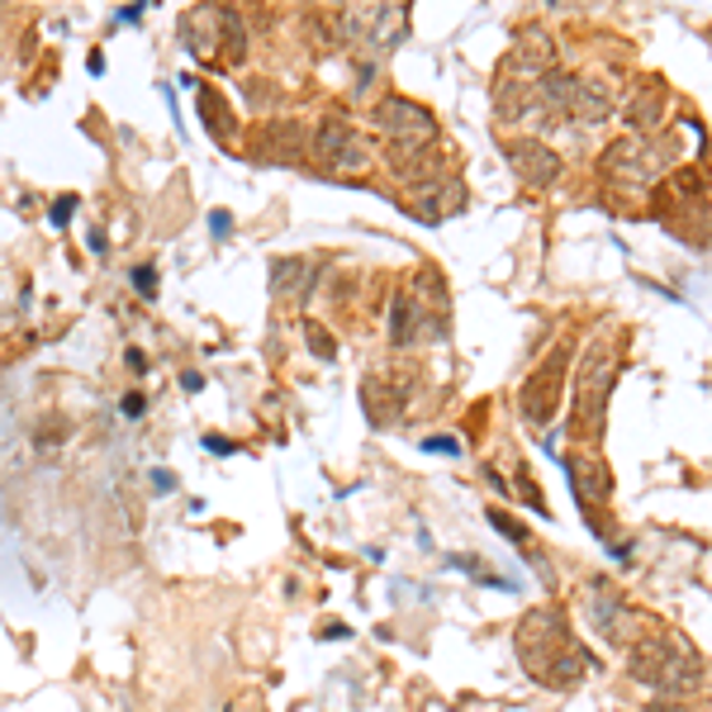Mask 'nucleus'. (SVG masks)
<instances>
[{"label": "nucleus", "instance_id": "22", "mask_svg": "<svg viewBox=\"0 0 712 712\" xmlns=\"http://www.w3.org/2000/svg\"><path fill=\"white\" fill-rule=\"evenodd\" d=\"M142 408H148V400H142L138 390H134V394H124V400H119V414H124V418H142Z\"/></svg>", "mask_w": 712, "mask_h": 712}, {"label": "nucleus", "instance_id": "15", "mask_svg": "<svg viewBox=\"0 0 712 712\" xmlns=\"http://www.w3.org/2000/svg\"><path fill=\"white\" fill-rule=\"evenodd\" d=\"M418 319V309H414V299L408 295H394V305H390V342L394 347H408V323Z\"/></svg>", "mask_w": 712, "mask_h": 712}, {"label": "nucleus", "instance_id": "2", "mask_svg": "<svg viewBox=\"0 0 712 712\" xmlns=\"http://www.w3.org/2000/svg\"><path fill=\"white\" fill-rule=\"evenodd\" d=\"M631 674L646 679L660 693H684L699 684L703 665L684 641H641L637 656H631Z\"/></svg>", "mask_w": 712, "mask_h": 712}, {"label": "nucleus", "instance_id": "6", "mask_svg": "<svg viewBox=\"0 0 712 712\" xmlns=\"http://www.w3.org/2000/svg\"><path fill=\"white\" fill-rule=\"evenodd\" d=\"M589 613H594V627L604 631L608 641H617V646H627L641 631V613L627 608L623 594H617L608 580H598L594 589H589Z\"/></svg>", "mask_w": 712, "mask_h": 712}, {"label": "nucleus", "instance_id": "21", "mask_svg": "<svg viewBox=\"0 0 712 712\" xmlns=\"http://www.w3.org/2000/svg\"><path fill=\"white\" fill-rule=\"evenodd\" d=\"M210 233L219 237V243H224V237L233 233V214L229 210H210Z\"/></svg>", "mask_w": 712, "mask_h": 712}, {"label": "nucleus", "instance_id": "18", "mask_svg": "<svg viewBox=\"0 0 712 712\" xmlns=\"http://www.w3.org/2000/svg\"><path fill=\"white\" fill-rule=\"evenodd\" d=\"M129 280H134L138 299H148V305L157 299V290H162V276H157V266H148V262H142V266H134V272H129Z\"/></svg>", "mask_w": 712, "mask_h": 712}, {"label": "nucleus", "instance_id": "1", "mask_svg": "<svg viewBox=\"0 0 712 712\" xmlns=\"http://www.w3.org/2000/svg\"><path fill=\"white\" fill-rule=\"evenodd\" d=\"M518 660H522V670L546 689H570L584 674V665H589L584 646L575 641V631L565 627V617L556 608H536V613L522 617Z\"/></svg>", "mask_w": 712, "mask_h": 712}, {"label": "nucleus", "instance_id": "4", "mask_svg": "<svg viewBox=\"0 0 712 712\" xmlns=\"http://www.w3.org/2000/svg\"><path fill=\"white\" fill-rule=\"evenodd\" d=\"M314 157L328 167V171H342V177H357V171H366L375 162V148L371 138H361L347 119H323L319 134H314Z\"/></svg>", "mask_w": 712, "mask_h": 712}, {"label": "nucleus", "instance_id": "17", "mask_svg": "<svg viewBox=\"0 0 712 712\" xmlns=\"http://www.w3.org/2000/svg\"><path fill=\"white\" fill-rule=\"evenodd\" d=\"M305 342H309V352L319 357V361H332V357H338V347H332V332H328L323 323H314V319H305Z\"/></svg>", "mask_w": 712, "mask_h": 712}, {"label": "nucleus", "instance_id": "25", "mask_svg": "<svg viewBox=\"0 0 712 712\" xmlns=\"http://www.w3.org/2000/svg\"><path fill=\"white\" fill-rule=\"evenodd\" d=\"M142 14H148V0H134V6H124V10L115 14V24H138Z\"/></svg>", "mask_w": 712, "mask_h": 712}, {"label": "nucleus", "instance_id": "23", "mask_svg": "<svg viewBox=\"0 0 712 712\" xmlns=\"http://www.w3.org/2000/svg\"><path fill=\"white\" fill-rule=\"evenodd\" d=\"M204 451H214V456H237V442L210 433V437H204Z\"/></svg>", "mask_w": 712, "mask_h": 712}, {"label": "nucleus", "instance_id": "29", "mask_svg": "<svg viewBox=\"0 0 712 712\" xmlns=\"http://www.w3.org/2000/svg\"><path fill=\"white\" fill-rule=\"evenodd\" d=\"M124 366H129L134 375H142V371H148V357H142L138 347H134V352H124Z\"/></svg>", "mask_w": 712, "mask_h": 712}, {"label": "nucleus", "instance_id": "26", "mask_svg": "<svg viewBox=\"0 0 712 712\" xmlns=\"http://www.w3.org/2000/svg\"><path fill=\"white\" fill-rule=\"evenodd\" d=\"M152 489H157V495H171V489H177V475H171V470H152Z\"/></svg>", "mask_w": 712, "mask_h": 712}, {"label": "nucleus", "instance_id": "24", "mask_svg": "<svg viewBox=\"0 0 712 712\" xmlns=\"http://www.w3.org/2000/svg\"><path fill=\"white\" fill-rule=\"evenodd\" d=\"M423 451H447V456H461V442L456 437H427Z\"/></svg>", "mask_w": 712, "mask_h": 712}, {"label": "nucleus", "instance_id": "30", "mask_svg": "<svg viewBox=\"0 0 712 712\" xmlns=\"http://www.w3.org/2000/svg\"><path fill=\"white\" fill-rule=\"evenodd\" d=\"M86 247H91V252H105V247H109V243H105V233H100V229H91V237H86Z\"/></svg>", "mask_w": 712, "mask_h": 712}, {"label": "nucleus", "instance_id": "13", "mask_svg": "<svg viewBox=\"0 0 712 712\" xmlns=\"http://www.w3.org/2000/svg\"><path fill=\"white\" fill-rule=\"evenodd\" d=\"M219 62H229V67H237V62L247 57V29H243V14L237 10H224L219 6Z\"/></svg>", "mask_w": 712, "mask_h": 712}, {"label": "nucleus", "instance_id": "14", "mask_svg": "<svg viewBox=\"0 0 712 712\" xmlns=\"http://www.w3.org/2000/svg\"><path fill=\"white\" fill-rule=\"evenodd\" d=\"M262 152L272 157V162H290V157L305 152V142H299V129H295V124H266Z\"/></svg>", "mask_w": 712, "mask_h": 712}, {"label": "nucleus", "instance_id": "28", "mask_svg": "<svg viewBox=\"0 0 712 712\" xmlns=\"http://www.w3.org/2000/svg\"><path fill=\"white\" fill-rule=\"evenodd\" d=\"M181 390H185V394H200V390H204V375H200V371H181Z\"/></svg>", "mask_w": 712, "mask_h": 712}, {"label": "nucleus", "instance_id": "5", "mask_svg": "<svg viewBox=\"0 0 712 712\" xmlns=\"http://www.w3.org/2000/svg\"><path fill=\"white\" fill-rule=\"evenodd\" d=\"M375 129L385 134L394 148H418V142H433L437 138V124L427 115L423 105L404 100V95H385L375 105Z\"/></svg>", "mask_w": 712, "mask_h": 712}, {"label": "nucleus", "instance_id": "20", "mask_svg": "<svg viewBox=\"0 0 712 712\" xmlns=\"http://www.w3.org/2000/svg\"><path fill=\"white\" fill-rule=\"evenodd\" d=\"M72 210H76V195H57L53 210H47V224H53V229H67V224H72Z\"/></svg>", "mask_w": 712, "mask_h": 712}, {"label": "nucleus", "instance_id": "12", "mask_svg": "<svg viewBox=\"0 0 712 712\" xmlns=\"http://www.w3.org/2000/svg\"><path fill=\"white\" fill-rule=\"evenodd\" d=\"M604 375H608V357H604V342H598V352L589 357V366H584V380H580V408L589 414V427H598L604 418Z\"/></svg>", "mask_w": 712, "mask_h": 712}, {"label": "nucleus", "instance_id": "31", "mask_svg": "<svg viewBox=\"0 0 712 712\" xmlns=\"http://www.w3.org/2000/svg\"><path fill=\"white\" fill-rule=\"evenodd\" d=\"M86 67H91V76H100V72H105V53H91Z\"/></svg>", "mask_w": 712, "mask_h": 712}, {"label": "nucleus", "instance_id": "11", "mask_svg": "<svg viewBox=\"0 0 712 712\" xmlns=\"http://www.w3.org/2000/svg\"><path fill=\"white\" fill-rule=\"evenodd\" d=\"M565 475H570V485H575L584 509H594L598 499H608V466L604 461H594V456H570Z\"/></svg>", "mask_w": 712, "mask_h": 712}, {"label": "nucleus", "instance_id": "9", "mask_svg": "<svg viewBox=\"0 0 712 712\" xmlns=\"http://www.w3.org/2000/svg\"><path fill=\"white\" fill-rule=\"evenodd\" d=\"M509 162L518 171V181H528V185H551V181H556V171H561V157L551 148H542L536 138L509 142Z\"/></svg>", "mask_w": 712, "mask_h": 712}, {"label": "nucleus", "instance_id": "3", "mask_svg": "<svg viewBox=\"0 0 712 712\" xmlns=\"http://www.w3.org/2000/svg\"><path fill=\"white\" fill-rule=\"evenodd\" d=\"M338 29L347 43H361L366 53H390L408 34V10L404 6H352L338 14Z\"/></svg>", "mask_w": 712, "mask_h": 712}, {"label": "nucleus", "instance_id": "19", "mask_svg": "<svg viewBox=\"0 0 712 712\" xmlns=\"http://www.w3.org/2000/svg\"><path fill=\"white\" fill-rule=\"evenodd\" d=\"M489 522L509 532V542H513V546H528V528H522V522H513V518L503 513V509H489Z\"/></svg>", "mask_w": 712, "mask_h": 712}, {"label": "nucleus", "instance_id": "8", "mask_svg": "<svg viewBox=\"0 0 712 712\" xmlns=\"http://www.w3.org/2000/svg\"><path fill=\"white\" fill-rule=\"evenodd\" d=\"M561 366H565V357L556 352L542 371L528 380V390H522V414H528L532 423H546L551 414H556V400H561Z\"/></svg>", "mask_w": 712, "mask_h": 712}, {"label": "nucleus", "instance_id": "10", "mask_svg": "<svg viewBox=\"0 0 712 712\" xmlns=\"http://www.w3.org/2000/svg\"><path fill=\"white\" fill-rule=\"evenodd\" d=\"M314 280H319V272H314V262H305V257H285V262L272 266V295L280 299V305H290V309L305 305Z\"/></svg>", "mask_w": 712, "mask_h": 712}, {"label": "nucleus", "instance_id": "7", "mask_svg": "<svg viewBox=\"0 0 712 712\" xmlns=\"http://www.w3.org/2000/svg\"><path fill=\"white\" fill-rule=\"evenodd\" d=\"M461 204H466V190L456 181H423V185H414L408 214L423 219V224H442V219L461 214Z\"/></svg>", "mask_w": 712, "mask_h": 712}, {"label": "nucleus", "instance_id": "16", "mask_svg": "<svg viewBox=\"0 0 712 712\" xmlns=\"http://www.w3.org/2000/svg\"><path fill=\"white\" fill-rule=\"evenodd\" d=\"M67 437H72V423L57 418V414H47V418L34 427V447H62Z\"/></svg>", "mask_w": 712, "mask_h": 712}, {"label": "nucleus", "instance_id": "27", "mask_svg": "<svg viewBox=\"0 0 712 712\" xmlns=\"http://www.w3.org/2000/svg\"><path fill=\"white\" fill-rule=\"evenodd\" d=\"M338 637H342V641L352 637V631H347V623H323V627H319V641H338Z\"/></svg>", "mask_w": 712, "mask_h": 712}]
</instances>
